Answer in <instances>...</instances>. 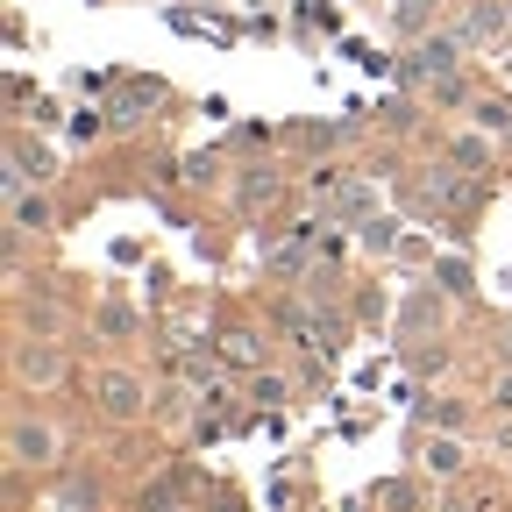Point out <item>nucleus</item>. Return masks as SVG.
<instances>
[{
  "label": "nucleus",
  "mask_w": 512,
  "mask_h": 512,
  "mask_svg": "<svg viewBox=\"0 0 512 512\" xmlns=\"http://www.w3.org/2000/svg\"><path fill=\"white\" fill-rule=\"evenodd\" d=\"M477 121H484V128H512V107H505V100H477Z\"/></svg>",
  "instance_id": "nucleus-12"
},
{
  "label": "nucleus",
  "mask_w": 512,
  "mask_h": 512,
  "mask_svg": "<svg viewBox=\"0 0 512 512\" xmlns=\"http://www.w3.org/2000/svg\"><path fill=\"white\" fill-rule=\"evenodd\" d=\"M150 100H157V86H128V93L114 100V121H136V114H143Z\"/></svg>",
  "instance_id": "nucleus-10"
},
{
  "label": "nucleus",
  "mask_w": 512,
  "mask_h": 512,
  "mask_svg": "<svg viewBox=\"0 0 512 512\" xmlns=\"http://www.w3.org/2000/svg\"><path fill=\"white\" fill-rule=\"evenodd\" d=\"M100 328L107 335H128V328H136V313H128V306H100Z\"/></svg>",
  "instance_id": "nucleus-11"
},
{
  "label": "nucleus",
  "mask_w": 512,
  "mask_h": 512,
  "mask_svg": "<svg viewBox=\"0 0 512 512\" xmlns=\"http://www.w3.org/2000/svg\"><path fill=\"white\" fill-rule=\"evenodd\" d=\"M100 406H107L114 420H136V413H143V384L128 377V370H100Z\"/></svg>",
  "instance_id": "nucleus-2"
},
{
  "label": "nucleus",
  "mask_w": 512,
  "mask_h": 512,
  "mask_svg": "<svg viewBox=\"0 0 512 512\" xmlns=\"http://www.w3.org/2000/svg\"><path fill=\"white\" fill-rule=\"evenodd\" d=\"M50 448H57V441H50L43 420H8V456H15V463H50Z\"/></svg>",
  "instance_id": "nucleus-4"
},
{
  "label": "nucleus",
  "mask_w": 512,
  "mask_h": 512,
  "mask_svg": "<svg viewBox=\"0 0 512 512\" xmlns=\"http://www.w3.org/2000/svg\"><path fill=\"white\" fill-rule=\"evenodd\" d=\"M505 22H512V8H505V0H477V8L463 15V29H456V43H463V50H477V43H491Z\"/></svg>",
  "instance_id": "nucleus-3"
},
{
  "label": "nucleus",
  "mask_w": 512,
  "mask_h": 512,
  "mask_svg": "<svg viewBox=\"0 0 512 512\" xmlns=\"http://www.w3.org/2000/svg\"><path fill=\"white\" fill-rule=\"evenodd\" d=\"M57 370H64V356H57L50 342H36V349H22V377H29V384H50Z\"/></svg>",
  "instance_id": "nucleus-7"
},
{
  "label": "nucleus",
  "mask_w": 512,
  "mask_h": 512,
  "mask_svg": "<svg viewBox=\"0 0 512 512\" xmlns=\"http://www.w3.org/2000/svg\"><path fill=\"white\" fill-rule=\"evenodd\" d=\"M420 463H427L434 477H456V470H463V441H448V434L427 441V448H420Z\"/></svg>",
  "instance_id": "nucleus-6"
},
{
  "label": "nucleus",
  "mask_w": 512,
  "mask_h": 512,
  "mask_svg": "<svg viewBox=\"0 0 512 512\" xmlns=\"http://www.w3.org/2000/svg\"><path fill=\"white\" fill-rule=\"evenodd\" d=\"M8 221H15L22 235H43V228H50V207H43V200H29L22 185H8Z\"/></svg>",
  "instance_id": "nucleus-5"
},
{
  "label": "nucleus",
  "mask_w": 512,
  "mask_h": 512,
  "mask_svg": "<svg viewBox=\"0 0 512 512\" xmlns=\"http://www.w3.org/2000/svg\"><path fill=\"white\" fill-rule=\"evenodd\" d=\"M8 157H15V171H8V185H22V178H43V171H50V150H36V143H15Z\"/></svg>",
  "instance_id": "nucleus-8"
},
{
  "label": "nucleus",
  "mask_w": 512,
  "mask_h": 512,
  "mask_svg": "<svg viewBox=\"0 0 512 512\" xmlns=\"http://www.w3.org/2000/svg\"><path fill=\"white\" fill-rule=\"evenodd\" d=\"M377 498H384V505H392V512H413V491H406V484H384Z\"/></svg>",
  "instance_id": "nucleus-13"
},
{
  "label": "nucleus",
  "mask_w": 512,
  "mask_h": 512,
  "mask_svg": "<svg viewBox=\"0 0 512 512\" xmlns=\"http://www.w3.org/2000/svg\"><path fill=\"white\" fill-rule=\"evenodd\" d=\"M456 36H434V43H420L413 57H406V79H448V72H456Z\"/></svg>",
  "instance_id": "nucleus-1"
},
{
  "label": "nucleus",
  "mask_w": 512,
  "mask_h": 512,
  "mask_svg": "<svg viewBox=\"0 0 512 512\" xmlns=\"http://www.w3.org/2000/svg\"><path fill=\"white\" fill-rule=\"evenodd\" d=\"M434 15H441V0H399V8H392V22H399L406 36H420Z\"/></svg>",
  "instance_id": "nucleus-9"
},
{
  "label": "nucleus",
  "mask_w": 512,
  "mask_h": 512,
  "mask_svg": "<svg viewBox=\"0 0 512 512\" xmlns=\"http://www.w3.org/2000/svg\"><path fill=\"white\" fill-rule=\"evenodd\" d=\"M491 413H512V370H505V377L491 384Z\"/></svg>",
  "instance_id": "nucleus-14"
}]
</instances>
